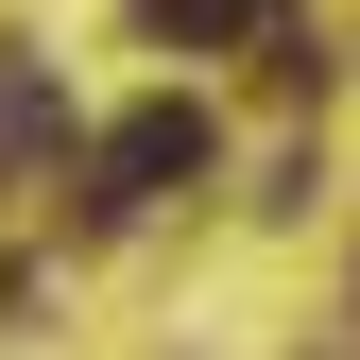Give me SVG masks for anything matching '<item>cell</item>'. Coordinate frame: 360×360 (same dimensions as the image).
I'll return each instance as SVG.
<instances>
[{"instance_id":"2","label":"cell","mask_w":360,"mask_h":360,"mask_svg":"<svg viewBox=\"0 0 360 360\" xmlns=\"http://www.w3.org/2000/svg\"><path fill=\"white\" fill-rule=\"evenodd\" d=\"M34 155H69V103L34 52H0V172H34Z\"/></svg>"},{"instance_id":"1","label":"cell","mask_w":360,"mask_h":360,"mask_svg":"<svg viewBox=\"0 0 360 360\" xmlns=\"http://www.w3.org/2000/svg\"><path fill=\"white\" fill-rule=\"evenodd\" d=\"M189 172H206V103L172 86V103H138L103 155H86V206H103V223H138V206H172V189H189Z\"/></svg>"},{"instance_id":"3","label":"cell","mask_w":360,"mask_h":360,"mask_svg":"<svg viewBox=\"0 0 360 360\" xmlns=\"http://www.w3.org/2000/svg\"><path fill=\"white\" fill-rule=\"evenodd\" d=\"M172 52H223V34H275V0H138Z\"/></svg>"}]
</instances>
